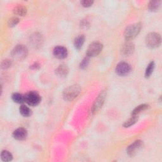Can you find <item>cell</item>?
<instances>
[{
    "mask_svg": "<svg viewBox=\"0 0 162 162\" xmlns=\"http://www.w3.org/2000/svg\"><path fill=\"white\" fill-rule=\"evenodd\" d=\"M141 24L140 23H137L131 25L126 28L124 32V36L126 40L129 41L137 37L141 31Z\"/></svg>",
    "mask_w": 162,
    "mask_h": 162,
    "instance_id": "6da1fadb",
    "label": "cell"
},
{
    "mask_svg": "<svg viewBox=\"0 0 162 162\" xmlns=\"http://www.w3.org/2000/svg\"><path fill=\"white\" fill-rule=\"evenodd\" d=\"M81 92V88L78 85H73L69 86L65 89L63 91V98L65 100L68 101H72L74 100Z\"/></svg>",
    "mask_w": 162,
    "mask_h": 162,
    "instance_id": "7a4b0ae2",
    "label": "cell"
},
{
    "mask_svg": "<svg viewBox=\"0 0 162 162\" xmlns=\"http://www.w3.org/2000/svg\"><path fill=\"white\" fill-rule=\"evenodd\" d=\"M11 55L14 59L18 60H24L28 55V49L24 45H17L12 50Z\"/></svg>",
    "mask_w": 162,
    "mask_h": 162,
    "instance_id": "3957f363",
    "label": "cell"
},
{
    "mask_svg": "<svg viewBox=\"0 0 162 162\" xmlns=\"http://www.w3.org/2000/svg\"><path fill=\"white\" fill-rule=\"evenodd\" d=\"M161 39L160 35L156 32H151L147 35L146 43L148 47L154 49L159 47L161 44Z\"/></svg>",
    "mask_w": 162,
    "mask_h": 162,
    "instance_id": "277c9868",
    "label": "cell"
},
{
    "mask_svg": "<svg viewBox=\"0 0 162 162\" xmlns=\"http://www.w3.org/2000/svg\"><path fill=\"white\" fill-rule=\"evenodd\" d=\"M24 99L25 102L32 106L38 105L41 101L40 95L35 91H30L27 93L24 96Z\"/></svg>",
    "mask_w": 162,
    "mask_h": 162,
    "instance_id": "5b68a950",
    "label": "cell"
},
{
    "mask_svg": "<svg viewBox=\"0 0 162 162\" xmlns=\"http://www.w3.org/2000/svg\"><path fill=\"white\" fill-rule=\"evenodd\" d=\"M103 49V44L98 42H94L90 44L87 49V56L88 57H95L98 56Z\"/></svg>",
    "mask_w": 162,
    "mask_h": 162,
    "instance_id": "8992f818",
    "label": "cell"
},
{
    "mask_svg": "<svg viewBox=\"0 0 162 162\" xmlns=\"http://www.w3.org/2000/svg\"><path fill=\"white\" fill-rule=\"evenodd\" d=\"M116 73L120 76H127L132 70L131 66L127 62H120L116 67Z\"/></svg>",
    "mask_w": 162,
    "mask_h": 162,
    "instance_id": "52a82bcc",
    "label": "cell"
},
{
    "mask_svg": "<svg viewBox=\"0 0 162 162\" xmlns=\"http://www.w3.org/2000/svg\"><path fill=\"white\" fill-rule=\"evenodd\" d=\"M142 147V141L140 140H137L134 141L128 147L127 150L128 155L130 156H135L140 151Z\"/></svg>",
    "mask_w": 162,
    "mask_h": 162,
    "instance_id": "ba28073f",
    "label": "cell"
},
{
    "mask_svg": "<svg viewBox=\"0 0 162 162\" xmlns=\"http://www.w3.org/2000/svg\"><path fill=\"white\" fill-rule=\"evenodd\" d=\"M105 97H106V93L104 91H103L102 93H100V95L98 96V97L97 98V99L95 100V103L93 106L92 108V112L93 113H96L98 111H99L101 108L102 107L104 100H105Z\"/></svg>",
    "mask_w": 162,
    "mask_h": 162,
    "instance_id": "9c48e42d",
    "label": "cell"
},
{
    "mask_svg": "<svg viewBox=\"0 0 162 162\" xmlns=\"http://www.w3.org/2000/svg\"><path fill=\"white\" fill-rule=\"evenodd\" d=\"M53 55L58 59H64L67 57L68 51L66 48L63 46H57L53 49Z\"/></svg>",
    "mask_w": 162,
    "mask_h": 162,
    "instance_id": "30bf717a",
    "label": "cell"
},
{
    "mask_svg": "<svg viewBox=\"0 0 162 162\" xmlns=\"http://www.w3.org/2000/svg\"><path fill=\"white\" fill-rule=\"evenodd\" d=\"M27 136V130L22 127L16 129L13 133V138L19 141L25 140Z\"/></svg>",
    "mask_w": 162,
    "mask_h": 162,
    "instance_id": "8fae6325",
    "label": "cell"
},
{
    "mask_svg": "<svg viewBox=\"0 0 162 162\" xmlns=\"http://www.w3.org/2000/svg\"><path fill=\"white\" fill-rule=\"evenodd\" d=\"M122 53L124 56H130L134 51V45L132 43L127 41L125 43L122 48Z\"/></svg>",
    "mask_w": 162,
    "mask_h": 162,
    "instance_id": "7c38bea8",
    "label": "cell"
},
{
    "mask_svg": "<svg viewBox=\"0 0 162 162\" xmlns=\"http://www.w3.org/2000/svg\"><path fill=\"white\" fill-rule=\"evenodd\" d=\"M68 73V68L65 65H60L56 70V74L60 77H65Z\"/></svg>",
    "mask_w": 162,
    "mask_h": 162,
    "instance_id": "4fadbf2b",
    "label": "cell"
},
{
    "mask_svg": "<svg viewBox=\"0 0 162 162\" xmlns=\"http://www.w3.org/2000/svg\"><path fill=\"white\" fill-rule=\"evenodd\" d=\"M84 41H85V37L84 36V35H79V36H77L76 38L75 41H74L75 48L78 50L81 49L84 43Z\"/></svg>",
    "mask_w": 162,
    "mask_h": 162,
    "instance_id": "5bb4252c",
    "label": "cell"
},
{
    "mask_svg": "<svg viewBox=\"0 0 162 162\" xmlns=\"http://www.w3.org/2000/svg\"><path fill=\"white\" fill-rule=\"evenodd\" d=\"M27 12V8L22 5H19L16 7L14 9H13V13L15 15H19V16H24L26 15Z\"/></svg>",
    "mask_w": 162,
    "mask_h": 162,
    "instance_id": "9a60e30c",
    "label": "cell"
},
{
    "mask_svg": "<svg viewBox=\"0 0 162 162\" xmlns=\"http://www.w3.org/2000/svg\"><path fill=\"white\" fill-rule=\"evenodd\" d=\"M19 111L21 114L24 117H29L32 115V111L29 108L25 105L21 106Z\"/></svg>",
    "mask_w": 162,
    "mask_h": 162,
    "instance_id": "2e32d148",
    "label": "cell"
},
{
    "mask_svg": "<svg viewBox=\"0 0 162 162\" xmlns=\"http://www.w3.org/2000/svg\"><path fill=\"white\" fill-rule=\"evenodd\" d=\"M148 108V105L146 104H141L139 106H138L137 107H136V109L132 111V115H135V116H137L140 113L142 112L143 111L146 110Z\"/></svg>",
    "mask_w": 162,
    "mask_h": 162,
    "instance_id": "e0dca14e",
    "label": "cell"
},
{
    "mask_svg": "<svg viewBox=\"0 0 162 162\" xmlns=\"http://www.w3.org/2000/svg\"><path fill=\"white\" fill-rule=\"evenodd\" d=\"M12 98L13 101L16 103H22L23 102L25 101L24 96L18 93H13L12 96Z\"/></svg>",
    "mask_w": 162,
    "mask_h": 162,
    "instance_id": "ac0fdd59",
    "label": "cell"
},
{
    "mask_svg": "<svg viewBox=\"0 0 162 162\" xmlns=\"http://www.w3.org/2000/svg\"><path fill=\"white\" fill-rule=\"evenodd\" d=\"M1 158L3 161H10L12 160L13 156L11 153L7 150H4L1 153Z\"/></svg>",
    "mask_w": 162,
    "mask_h": 162,
    "instance_id": "d6986e66",
    "label": "cell"
},
{
    "mask_svg": "<svg viewBox=\"0 0 162 162\" xmlns=\"http://www.w3.org/2000/svg\"><path fill=\"white\" fill-rule=\"evenodd\" d=\"M161 5V2L160 1H151L149 3V9L151 11L153 12H156L157 11L160 7Z\"/></svg>",
    "mask_w": 162,
    "mask_h": 162,
    "instance_id": "ffe728a7",
    "label": "cell"
},
{
    "mask_svg": "<svg viewBox=\"0 0 162 162\" xmlns=\"http://www.w3.org/2000/svg\"><path fill=\"white\" fill-rule=\"evenodd\" d=\"M138 120V117L135 115H132V117L130 118L129 120L126 121L123 123V127H129L131 125H134Z\"/></svg>",
    "mask_w": 162,
    "mask_h": 162,
    "instance_id": "44dd1931",
    "label": "cell"
},
{
    "mask_svg": "<svg viewBox=\"0 0 162 162\" xmlns=\"http://www.w3.org/2000/svg\"><path fill=\"white\" fill-rule=\"evenodd\" d=\"M155 68V63L153 62H151L148 66V67L146 69L145 72V77L146 78L150 77V76L152 74Z\"/></svg>",
    "mask_w": 162,
    "mask_h": 162,
    "instance_id": "7402d4cb",
    "label": "cell"
},
{
    "mask_svg": "<svg viewBox=\"0 0 162 162\" xmlns=\"http://www.w3.org/2000/svg\"><path fill=\"white\" fill-rule=\"evenodd\" d=\"M12 65V62L10 60L7 59L3 60L1 63V67L3 69H7L10 68Z\"/></svg>",
    "mask_w": 162,
    "mask_h": 162,
    "instance_id": "603a6c76",
    "label": "cell"
},
{
    "mask_svg": "<svg viewBox=\"0 0 162 162\" xmlns=\"http://www.w3.org/2000/svg\"><path fill=\"white\" fill-rule=\"evenodd\" d=\"M89 64V57L87 56L81 62L80 64V68L82 69H85L88 67Z\"/></svg>",
    "mask_w": 162,
    "mask_h": 162,
    "instance_id": "cb8c5ba5",
    "label": "cell"
},
{
    "mask_svg": "<svg viewBox=\"0 0 162 162\" xmlns=\"http://www.w3.org/2000/svg\"><path fill=\"white\" fill-rule=\"evenodd\" d=\"M19 22V19L17 17H12L8 21V25L10 27L15 26Z\"/></svg>",
    "mask_w": 162,
    "mask_h": 162,
    "instance_id": "d4e9b609",
    "label": "cell"
},
{
    "mask_svg": "<svg viewBox=\"0 0 162 162\" xmlns=\"http://www.w3.org/2000/svg\"><path fill=\"white\" fill-rule=\"evenodd\" d=\"M93 3H94V2L93 1H91V0H84V1H82L81 2V5L84 7H86V8L92 6Z\"/></svg>",
    "mask_w": 162,
    "mask_h": 162,
    "instance_id": "484cf974",
    "label": "cell"
}]
</instances>
